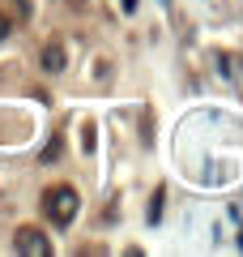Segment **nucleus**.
I'll return each mask as SVG.
<instances>
[{
    "instance_id": "f257e3e1",
    "label": "nucleus",
    "mask_w": 243,
    "mask_h": 257,
    "mask_svg": "<svg viewBox=\"0 0 243 257\" xmlns=\"http://www.w3.org/2000/svg\"><path fill=\"white\" fill-rule=\"evenodd\" d=\"M43 210H47V219H52L56 227H68V223H72V214H77V193H72L68 184H60V189H52V193H47Z\"/></svg>"
},
{
    "instance_id": "39448f33",
    "label": "nucleus",
    "mask_w": 243,
    "mask_h": 257,
    "mask_svg": "<svg viewBox=\"0 0 243 257\" xmlns=\"http://www.w3.org/2000/svg\"><path fill=\"white\" fill-rule=\"evenodd\" d=\"M120 5H124V13H132V9H136V0H120Z\"/></svg>"
},
{
    "instance_id": "f03ea898",
    "label": "nucleus",
    "mask_w": 243,
    "mask_h": 257,
    "mask_svg": "<svg viewBox=\"0 0 243 257\" xmlns=\"http://www.w3.org/2000/svg\"><path fill=\"white\" fill-rule=\"evenodd\" d=\"M13 248H18V253H52V240L43 236V231H34V227H22L18 236H13Z\"/></svg>"
},
{
    "instance_id": "7ed1b4c3",
    "label": "nucleus",
    "mask_w": 243,
    "mask_h": 257,
    "mask_svg": "<svg viewBox=\"0 0 243 257\" xmlns=\"http://www.w3.org/2000/svg\"><path fill=\"white\" fill-rule=\"evenodd\" d=\"M43 69H47V73H60V69H64V52H60V47H47V52H43Z\"/></svg>"
},
{
    "instance_id": "20e7f679",
    "label": "nucleus",
    "mask_w": 243,
    "mask_h": 257,
    "mask_svg": "<svg viewBox=\"0 0 243 257\" xmlns=\"http://www.w3.org/2000/svg\"><path fill=\"white\" fill-rule=\"evenodd\" d=\"M9 35V18H4V13H0V39Z\"/></svg>"
}]
</instances>
